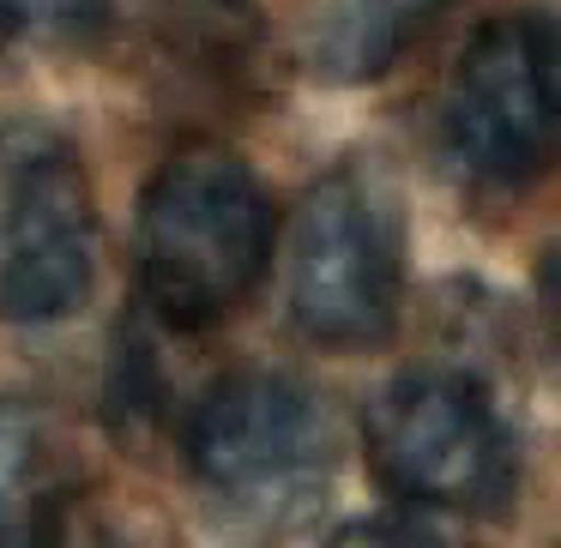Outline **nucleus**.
I'll list each match as a JSON object with an SVG mask.
<instances>
[{
	"label": "nucleus",
	"mask_w": 561,
	"mask_h": 548,
	"mask_svg": "<svg viewBox=\"0 0 561 548\" xmlns=\"http://www.w3.org/2000/svg\"><path fill=\"white\" fill-rule=\"evenodd\" d=\"M61 524V476L37 422L0 398V548H49Z\"/></svg>",
	"instance_id": "8"
},
{
	"label": "nucleus",
	"mask_w": 561,
	"mask_h": 548,
	"mask_svg": "<svg viewBox=\"0 0 561 548\" xmlns=\"http://www.w3.org/2000/svg\"><path fill=\"white\" fill-rule=\"evenodd\" d=\"M447 0H314L308 67L327 85H368L392 73Z\"/></svg>",
	"instance_id": "7"
},
{
	"label": "nucleus",
	"mask_w": 561,
	"mask_h": 548,
	"mask_svg": "<svg viewBox=\"0 0 561 548\" xmlns=\"http://www.w3.org/2000/svg\"><path fill=\"white\" fill-rule=\"evenodd\" d=\"M170 7H182V13L206 19V25H218V19H236L248 7V0H170Z\"/></svg>",
	"instance_id": "11"
},
{
	"label": "nucleus",
	"mask_w": 561,
	"mask_h": 548,
	"mask_svg": "<svg viewBox=\"0 0 561 548\" xmlns=\"http://www.w3.org/2000/svg\"><path fill=\"white\" fill-rule=\"evenodd\" d=\"M327 548H440V543L399 518H363V524H344Z\"/></svg>",
	"instance_id": "10"
},
{
	"label": "nucleus",
	"mask_w": 561,
	"mask_h": 548,
	"mask_svg": "<svg viewBox=\"0 0 561 548\" xmlns=\"http://www.w3.org/2000/svg\"><path fill=\"white\" fill-rule=\"evenodd\" d=\"M98 206L79 151L43 121H0V319L49 326L91 295Z\"/></svg>",
	"instance_id": "6"
},
{
	"label": "nucleus",
	"mask_w": 561,
	"mask_h": 548,
	"mask_svg": "<svg viewBox=\"0 0 561 548\" xmlns=\"http://www.w3.org/2000/svg\"><path fill=\"white\" fill-rule=\"evenodd\" d=\"M332 422L290 374H224L187 416V476L211 524L242 548L308 530L332 494Z\"/></svg>",
	"instance_id": "1"
},
{
	"label": "nucleus",
	"mask_w": 561,
	"mask_h": 548,
	"mask_svg": "<svg viewBox=\"0 0 561 548\" xmlns=\"http://www.w3.org/2000/svg\"><path fill=\"white\" fill-rule=\"evenodd\" d=\"M110 13L115 0H0V25L37 43H91Z\"/></svg>",
	"instance_id": "9"
},
{
	"label": "nucleus",
	"mask_w": 561,
	"mask_h": 548,
	"mask_svg": "<svg viewBox=\"0 0 561 548\" xmlns=\"http://www.w3.org/2000/svg\"><path fill=\"white\" fill-rule=\"evenodd\" d=\"M368 464L392 494L440 512H501L519 488V440L477 380L411 368L368 404Z\"/></svg>",
	"instance_id": "4"
},
{
	"label": "nucleus",
	"mask_w": 561,
	"mask_h": 548,
	"mask_svg": "<svg viewBox=\"0 0 561 548\" xmlns=\"http://www.w3.org/2000/svg\"><path fill=\"white\" fill-rule=\"evenodd\" d=\"M556 25L501 13L465 43L440 91V151L483 194H519L556 158Z\"/></svg>",
	"instance_id": "5"
},
{
	"label": "nucleus",
	"mask_w": 561,
	"mask_h": 548,
	"mask_svg": "<svg viewBox=\"0 0 561 548\" xmlns=\"http://www.w3.org/2000/svg\"><path fill=\"white\" fill-rule=\"evenodd\" d=\"M284 295L320 350H375L404 307V230L392 194L368 170H332L308 187L290 223Z\"/></svg>",
	"instance_id": "3"
},
{
	"label": "nucleus",
	"mask_w": 561,
	"mask_h": 548,
	"mask_svg": "<svg viewBox=\"0 0 561 548\" xmlns=\"http://www.w3.org/2000/svg\"><path fill=\"white\" fill-rule=\"evenodd\" d=\"M139 283L170 326H218L272 259V206L242 158L175 151L139 199Z\"/></svg>",
	"instance_id": "2"
}]
</instances>
